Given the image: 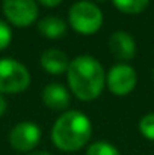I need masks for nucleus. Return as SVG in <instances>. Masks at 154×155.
Listing matches in <instances>:
<instances>
[{"instance_id": "nucleus-1", "label": "nucleus", "mask_w": 154, "mask_h": 155, "mask_svg": "<svg viewBox=\"0 0 154 155\" xmlns=\"http://www.w3.org/2000/svg\"><path fill=\"white\" fill-rule=\"evenodd\" d=\"M67 80L74 97L88 103L101 95L106 83V74L97 59L92 56H79L70 62Z\"/></svg>"}, {"instance_id": "nucleus-2", "label": "nucleus", "mask_w": 154, "mask_h": 155, "mask_svg": "<svg viewBox=\"0 0 154 155\" xmlns=\"http://www.w3.org/2000/svg\"><path fill=\"white\" fill-rule=\"evenodd\" d=\"M92 136V125L86 114L79 110L62 113L53 128L51 140L54 146L63 152H76L88 145Z\"/></svg>"}, {"instance_id": "nucleus-3", "label": "nucleus", "mask_w": 154, "mask_h": 155, "mask_svg": "<svg viewBox=\"0 0 154 155\" xmlns=\"http://www.w3.org/2000/svg\"><path fill=\"white\" fill-rule=\"evenodd\" d=\"M68 21L73 30L80 35H94L103 26L101 9L89 0L76 2L68 11Z\"/></svg>"}, {"instance_id": "nucleus-4", "label": "nucleus", "mask_w": 154, "mask_h": 155, "mask_svg": "<svg viewBox=\"0 0 154 155\" xmlns=\"http://www.w3.org/2000/svg\"><path fill=\"white\" fill-rule=\"evenodd\" d=\"M30 84L27 68L11 57L0 59V94H20Z\"/></svg>"}, {"instance_id": "nucleus-5", "label": "nucleus", "mask_w": 154, "mask_h": 155, "mask_svg": "<svg viewBox=\"0 0 154 155\" xmlns=\"http://www.w3.org/2000/svg\"><path fill=\"white\" fill-rule=\"evenodd\" d=\"M2 9L8 21L17 27H29L38 18L35 0H3Z\"/></svg>"}, {"instance_id": "nucleus-6", "label": "nucleus", "mask_w": 154, "mask_h": 155, "mask_svg": "<svg viewBox=\"0 0 154 155\" xmlns=\"http://www.w3.org/2000/svg\"><path fill=\"white\" fill-rule=\"evenodd\" d=\"M106 83L112 94L118 97H124V95H128L136 87L138 75H136V71L130 65L119 63L110 68V71L106 75Z\"/></svg>"}, {"instance_id": "nucleus-7", "label": "nucleus", "mask_w": 154, "mask_h": 155, "mask_svg": "<svg viewBox=\"0 0 154 155\" xmlns=\"http://www.w3.org/2000/svg\"><path fill=\"white\" fill-rule=\"evenodd\" d=\"M41 140V130L36 124L24 120L17 124L9 133V143L18 152L33 151Z\"/></svg>"}, {"instance_id": "nucleus-8", "label": "nucleus", "mask_w": 154, "mask_h": 155, "mask_svg": "<svg viewBox=\"0 0 154 155\" xmlns=\"http://www.w3.org/2000/svg\"><path fill=\"white\" fill-rule=\"evenodd\" d=\"M109 48L112 54L119 60H132L136 54V42L127 32L118 30L112 33L109 39Z\"/></svg>"}, {"instance_id": "nucleus-9", "label": "nucleus", "mask_w": 154, "mask_h": 155, "mask_svg": "<svg viewBox=\"0 0 154 155\" xmlns=\"http://www.w3.org/2000/svg\"><path fill=\"white\" fill-rule=\"evenodd\" d=\"M43 101L51 110H65L70 105V94L60 83H50L43 91Z\"/></svg>"}, {"instance_id": "nucleus-10", "label": "nucleus", "mask_w": 154, "mask_h": 155, "mask_svg": "<svg viewBox=\"0 0 154 155\" xmlns=\"http://www.w3.org/2000/svg\"><path fill=\"white\" fill-rule=\"evenodd\" d=\"M41 66L44 71H47L49 74L53 75H59L68 71L70 66V60L67 57V54L57 48H49L41 54Z\"/></svg>"}, {"instance_id": "nucleus-11", "label": "nucleus", "mask_w": 154, "mask_h": 155, "mask_svg": "<svg viewBox=\"0 0 154 155\" xmlns=\"http://www.w3.org/2000/svg\"><path fill=\"white\" fill-rule=\"evenodd\" d=\"M38 30L43 36H46L49 39H57L65 35L67 23L59 17H44L38 23Z\"/></svg>"}, {"instance_id": "nucleus-12", "label": "nucleus", "mask_w": 154, "mask_h": 155, "mask_svg": "<svg viewBox=\"0 0 154 155\" xmlns=\"http://www.w3.org/2000/svg\"><path fill=\"white\" fill-rule=\"evenodd\" d=\"M112 3L118 11H121L124 14L136 15V14H141L142 11H145L150 0H112Z\"/></svg>"}, {"instance_id": "nucleus-13", "label": "nucleus", "mask_w": 154, "mask_h": 155, "mask_svg": "<svg viewBox=\"0 0 154 155\" xmlns=\"http://www.w3.org/2000/svg\"><path fill=\"white\" fill-rule=\"evenodd\" d=\"M86 155H121L119 151L109 142H95L92 145H89Z\"/></svg>"}, {"instance_id": "nucleus-14", "label": "nucleus", "mask_w": 154, "mask_h": 155, "mask_svg": "<svg viewBox=\"0 0 154 155\" xmlns=\"http://www.w3.org/2000/svg\"><path fill=\"white\" fill-rule=\"evenodd\" d=\"M139 131L145 139L154 142V113L145 114L139 120Z\"/></svg>"}, {"instance_id": "nucleus-15", "label": "nucleus", "mask_w": 154, "mask_h": 155, "mask_svg": "<svg viewBox=\"0 0 154 155\" xmlns=\"http://www.w3.org/2000/svg\"><path fill=\"white\" fill-rule=\"evenodd\" d=\"M11 41H12V30L8 26V23L0 20V51L8 48Z\"/></svg>"}, {"instance_id": "nucleus-16", "label": "nucleus", "mask_w": 154, "mask_h": 155, "mask_svg": "<svg viewBox=\"0 0 154 155\" xmlns=\"http://www.w3.org/2000/svg\"><path fill=\"white\" fill-rule=\"evenodd\" d=\"M38 2L41 5L47 6V8H56V6H59L62 3V0H38Z\"/></svg>"}, {"instance_id": "nucleus-17", "label": "nucleus", "mask_w": 154, "mask_h": 155, "mask_svg": "<svg viewBox=\"0 0 154 155\" xmlns=\"http://www.w3.org/2000/svg\"><path fill=\"white\" fill-rule=\"evenodd\" d=\"M6 107H8V104H6V100H5V97L0 94V117L5 114V111H6Z\"/></svg>"}, {"instance_id": "nucleus-18", "label": "nucleus", "mask_w": 154, "mask_h": 155, "mask_svg": "<svg viewBox=\"0 0 154 155\" xmlns=\"http://www.w3.org/2000/svg\"><path fill=\"white\" fill-rule=\"evenodd\" d=\"M29 155H51V154L46 152V151H35V152H30Z\"/></svg>"}, {"instance_id": "nucleus-19", "label": "nucleus", "mask_w": 154, "mask_h": 155, "mask_svg": "<svg viewBox=\"0 0 154 155\" xmlns=\"http://www.w3.org/2000/svg\"><path fill=\"white\" fill-rule=\"evenodd\" d=\"M94 2H104V0H94Z\"/></svg>"}, {"instance_id": "nucleus-20", "label": "nucleus", "mask_w": 154, "mask_h": 155, "mask_svg": "<svg viewBox=\"0 0 154 155\" xmlns=\"http://www.w3.org/2000/svg\"><path fill=\"white\" fill-rule=\"evenodd\" d=\"M153 78H154V71H153Z\"/></svg>"}]
</instances>
